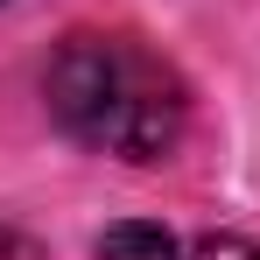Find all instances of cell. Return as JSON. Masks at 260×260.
I'll return each mask as SVG.
<instances>
[{"label": "cell", "mask_w": 260, "mask_h": 260, "mask_svg": "<svg viewBox=\"0 0 260 260\" xmlns=\"http://www.w3.org/2000/svg\"><path fill=\"white\" fill-rule=\"evenodd\" d=\"M43 99L71 141L120 162H162L190 120L183 78L134 36H106V28H78L56 43L43 71Z\"/></svg>", "instance_id": "cell-1"}, {"label": "cell", "mask_w": 260, "mask_h": 260, "mask_svg": "<svg viewBox=\"0 0 260 260\" xmlns=\"http://www.w3.org/2000/svg\"><path fill=\"white\" fill-rule=\"evenodd\" d=\"M91 260H183L169 225H148V218H127V225H106Z\"/></svg>", "instance_id": "cell-2"}, {"label": "cell", "mask_w": 260, "mask_h": 260, "mask_svg": "<svg viewBox=\"0 0 260 260\" xmlns=\"http://www.w3.org/2000/svg\"><path fill=\"white\" fill-rule=\"evenodd\" d=\"M183 260H260L253 239H239V232H211V239H197Z\"/></svg>", "instance_id": "cell-3"}]
</instances>
